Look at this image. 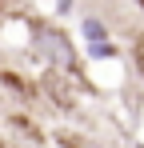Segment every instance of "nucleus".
<instances>
[{
	"mask_svg": "<svg viewBox=\"0 0 144 148\" xmlns=\"http://www.w3.org/2000/svg\"><path fill=\"white\" fill-rule=\"evenodd\" d=\"M132 56H136V68H140V76H144V32L132 40Z\"/></svg>",
	"mask_w": 144,
	"mask_h": 148,
	"instance_id": "1",
	"label": "nucleus"
}]
</instances>
